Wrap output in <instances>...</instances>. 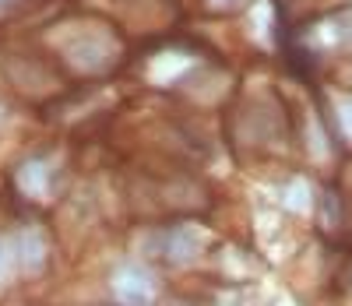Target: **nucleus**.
I'll use <instances>...</instances> for the list:
<instances>
[{
	"mask_svg": "<svg viewBox=\"0 0 352 306\" xmlns=\"http://www.w3.org/2000/svg\"><path fill=\"white\" fill-rule=\"evenodd\" d=\"M208 254V236L194 229L190 222H173L144 239V257L162 267H190Z\"/></svg>",
	"mask_w": 352,
	"mask_h": 306,
	"instance_id": "obj_1",
	"label": "nucleus"
},
{
	"mask_svg": "<svg viewBox=\"0 0 352 306\" xmlns=\"http://www.w3.org/2000/svg\"><path fill=\"white\" fill-rule=\"evenodd\" d=\"M0 257H4V250H0Z\"/></svg>",
	"mask_w": 352,
	"mask_h": 306,
	"instance_id": "obj_2",
	"label": "nucleus"
},
{
	"mask_svg": "<svg viewBox=\"0 0 352 306\" xmlns=\"http://www.w3.org/2000/svg\"><path fill=\"white\" fill-rule=\"evenodd\" d=\"M349 282H352V278H349Z\"/></svg>",
	"mask_w": 352,
	"mask_h": 306,
	"instance_id": "obj_3",
	"label": "nucleus"
}]
</instances>
